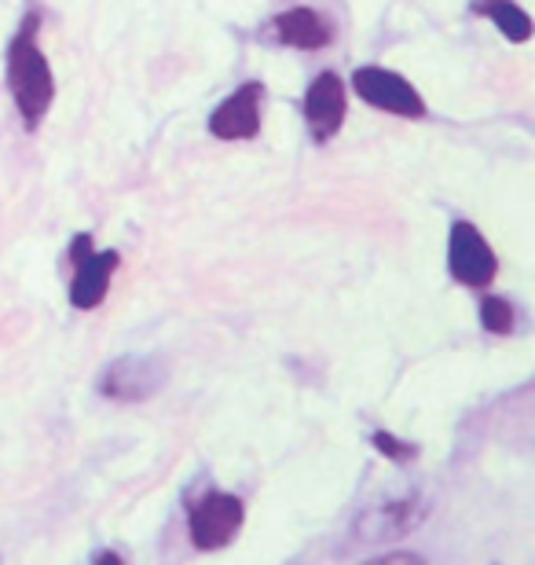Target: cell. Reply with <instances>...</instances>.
Returning <instances> with one entry per match:
<instances>
[{"mask_svg":"<svg viewBox=\"0 0 535 565\" xmlns=\"http://www.w3.org/2000/svg\"><path fill=\"white\" fill-rule=\"evenodd\" d=\"M304 118L315 140H330L345 121V85L338 74H320L304 93Z\"/></svg>","mask_w":535,"mask_h":565,"instance_id":"ba28073f","label":"cell"},{"mask_svg":"<svg viewBox=\"0 0 535 565\" xmlns=\"http://www.w3.org/2000/svg\"><path fill=\"white\" fill-rule=\"evenodd\" d=\"M71 257L77 265V276L71 282V301L77 305V309H96V305L107 298L110 276H114V268H118L121 257L114 250H96L93 235H77L74 246H71Z\"/></svg>","mask_w":535,"mask_h":565,"instance_id":"3957f363","label":"cell"},{"mask_svg":"<svg viewBox=\"0 0 535 565\" xmlns=\"http://www.w3.org/2000/svg\"><path fill=\"white\" fill-rule=\"evenodd\" d=\"M473 11H481V15L492 19L510 41L521 44V41L532 38V19L514 4V0H481V4H477Z\"/></svg>","mask_w":535,"mask_h":565,"instance_id":"8fae6325","label":"cell"},{"mask_svg":"<svg viewBox=\"0 0 535 565\" xmlns=\"http://www.w3.org/2000/svg\"><path fill=\"white\" fill-rule=\"evenodd\" d=\"M246 507L238 495L227 492H210L191 507V544L199 551H216L232 544V536L243 529Z\"/></svg>","mask_w":535,"mask_h":565,"instance_id":"7a4b0ae2","label":"cell"},{"mask_svg":"<svg viewBox=\"0 0 535 565\" xmlns=\"http://www.w3.org/2000/svg\"><path fill=\"white\" fill-rule=\"evenodd\" d=\"M38 26H41V19L30 11L8 49V85H11V96H15L19 115L30 129H38V121L49 115L52 96H55L49 60H44V52L38 49V41H33V30Z\"/></svg>","mask_w":535,"mask_h":565,"instance_id":"6da1fadb","label":"cell"},{"mask_svg":"<svg viewBox=\"0 0 535 565\" xmlns=\"http://www.w3.org/2000/svg\"><path fill=\"white\" fill-rule=\"evenodd\" d=\"M426 522V503L422 500H400V503H382L371 507L367 514L356 518V536L360 540H389L404 536Z\"/></svg>","mask_w":535,"mask_h":565,"instance_id":"9c48e42d","label":"cell"},{"mask_svg":"<svg viewBox=\"0 0 535 565\" xmlns=\"http://www.w3.org/2000/svg\"><path fill=\"white\" fill-rule=\"evenodd\" d=\"M448 265H451V276L466 282V287H488L495 279V254L492 246L481 232L473 228L470 221H459L451 228V239H448Z\"/></svg>","mask_w":535,"mask_h":565,"instance_id":"5b68a950","label":"cell"},{"mask_svg":"<svg viewBox=\"0 0 535 565\" xmlns=\"http://www.w3.org/2000/svg\"><path fill=\"white\" fill-rule=\"evenodd\" d=\"M481 323H484V331H492V334H510L514 331V305L506 298H484Z\"/></svg>","mask_w":535,"mask_h":565,"instance_id":"7c38bea8","label":"cell"},{"mask_svg":"<svg viewBox=\"0 0 535 565\" xmlns=\"http://www.w3.org/2000/svg\"><path fill=\"white\" fill-rule=\"evenodd\" d=\"M260 99H265V85L249 82L243 88H235L221 107L213 110L210 132L221 140H249L260 129Z\"/></svg>","mask_w":535,"mask_h":565,"instance_id":"52a82bcc","label":"cell"},{"mask_svg":"<svg viewBox=\"0 0 535 565\" xmlns=\"http://www.w3.org/2000/svg\"><path fill=\"white\" fill-rule=\"evenodd\" d=\"M276 38L282 44H290V49L312 52V49H323V44L330 41V26H327V19L320 15V11L293 8V11H287V15L276 19Z\"/></svg>","mask_w":535,"mask_h":565,"instance_id":"30bf717a","label":"cell"},{"mask_svg":"<svg viewBox=\"0 0 535 565\" xmlns=\"http://www.w3.org/2000/svg\"><path fill=\"white\" fill-rule=\"evenodd\" d=\"M374 448H378L382 456L396 459V462H407V459H415V456H418V448H415V445H404V440H396L393 434H374Z\"/></svg>","mask_w":535,"mask_h":565,"instance_id":"4fadbf2b","label":"cell"},{"mask_svg":"<svg viewBox=\"0 0 535 565\" xmlns=\"http://www.w3.org/2000/svg\"><path fill=\"white\" fill-rule=\"evenodd\" d=\"M169 371L162 360L154 356H129L114 360L99 379V393L110 401H147L165 386Z\"/></svg>","mask_w":535,"mask_h":565,"instance_id":"277c9868","label":"cell"},{"mask_svg":"<svg viewBox=\"0 0 535 565\" xmlns=\"http://www.w3.org/2000/svg\"><path fill=\"white\" fill-rule=\"evenodd\" d=\"M352 85H356V93L378 110H389V115H400V118L426 115L422 96H418L400 74H389V71H382V66H360Z\"/></svg>","mask_w":535,"mask_h":565,"instance_id":"8992f818","label":"cell"}]
</instances>
